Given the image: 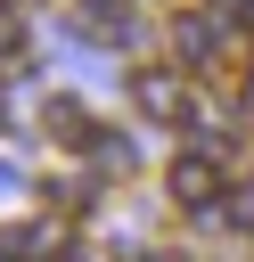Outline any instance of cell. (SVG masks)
Returning a JSON list of instances; mask_svg holds the SVG:
<instances>
[{
	"mask_svg": "<svg viewBox=\"0 0 254 262\" xmlns=\"http://www.w3.org/2000/svg\"><path fill=\"white\" fill-rule=\"evenodd\" d=\"M82 156H90V164H98V172H115V180H123V172H131V147H123V139H90V147H82Z\"/></svg>",
	"mask_w": 254,
	"mask_h": 262,
	"instance_id": "cell-5",
	"label": "cell"
},
{
	"mask_svg": "<svg viewBox=\"0 0 254 262\" xmlns=\"http://www.w3.org/2000/svg\"><path fill=\"white\" fill-rule=\"evenodd\" d=\"M131 106H139L147 123H164V131H188L197 90H188V74H180V66H139V74H131Z\"/></svg>",
	"mask_w": 254,
	"mask_h": 262,
	"instance_id": "cell-2",
	"label": "cell"
},
{
	"mask_svg": "<svg viewBox=\"0 0 254 262\" xmlns=\"http://www.w3.org/2000/svg\"><path fill=\"white\" fill-rule=\"evenodd\" d=\"M164 188H172V205H180V213H213V205L229 196V156H213V147L197 139V147H180V156H172Z\"/></svg>",
	"mask_w": 254,
	"mask_h": 262,
	"instance_id": "cell-1",
	"label": "cell"
},
{
	"mask_svg": "<svg viewBox=\"0 0 254 262\" xmlns=\"http://www.w3.org/2000/svg\"><path fill=\"white\" fill-rule=\"evenodd\" d=\"M0 262H57V221H8Z\"/></svg>",
	"mask_w": 254,
	"mask_h": 262,
	"instance_id": "cell-4",
	"label": "cell"
},
{
	"mask_svg": "<svg viewBox=\"0 0 254 262\" xmlns=\"http://www.w3.org/2000/svg\"><path fill=\"white\" fill-rule=\"evenodd\" d=\"M41 131H49L57 147H74V156L98 139V123H90V106H82V98H49V106H41Z\"/></svg>",
	"mask_w": 254,
	"mask_h": 262,
	"instance_id": "cell-3",
	"label": "cell"
},
{
	"mask_svg": "<svg viewBox=\"0 0 254 262\" xmlns=\"http://www.w3.org/2000/svg\"><path fill=\"white\" fill-rule=\"evenodd\" d=\"M238 25H246V33H254V0H246V8H238Z\"/></svg>",
	"mask_w": 254,
	"mask_h": 262,
	"instance_id": "cell-7",
	"label": "cell"
},
{
	"mask_svg": "<svg viewBox=\"0 0 254 262\" xmlns=\"http://www.w3.org/2000/svg\"><path fill=\"white\" fill-rule=\"evenodd\" d=\"M16 57H25V16L0 0V66H16Z\"/></svg>",
	"mask_w": 254,
	"mask_h": 262,
	"instance_id": "cell-6",
	"label": "cell"
}]
</instances>
